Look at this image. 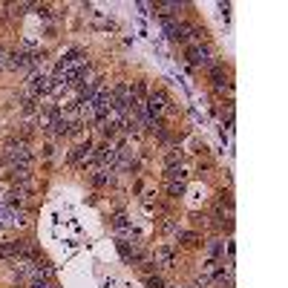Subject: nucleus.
Returning a JSON list of instances; mask_svg holds the SVG:
<instances>
[{
  "instance_id": "f257e3e1",
  "label": "nucleus",
  "mask_w": 288,
  "mask_h": 288,
  "mask_svg": "<svg viewBox=\"0 0 288 288\" xmlns=\"http://www.w3.org/2000/svg\"><path fill=\"white\" fill-rule=\"evenodd\" d=\"M6 159L15 164V167H29L32 161V150L26 147V141H9L6 144Z\"/></svg>"
},
{
  "instance_id": "f03ea898",
  "label": "nucleus",
  "mask_w": 288,
  "mask_h": 288,
  "mask_svg": "<svg viewBox=\"0 0 288 288\" xmlns=\"http://www.w3.org/2000/svg\"><path fill=\"white\" fill-rule=\"evenodd\" d=\"M164 107H167V95H164V92H150V95L144 98V112H147L153 121H159Z\"/></svg>"
},
{
  "instance_id": "7ed1b4c3",
  "label": "nucleus",
  "mask_w": 288,
  "mask_h": 288,
  "mask_svg": "<svg viewBox=\"0 0 288 288\" xmlns=\"http://www.w3.org/2000/svg\"><path fill=\"white\" fill-rule=\"evenodd\" d=\"M184 58H187L193 66H208L210 64V49L205 46V43H190L187 52H184Z\"/></svg>"
},
{
  "instance_id": "20e7f679",
  "label": "nucleus",
  "mask_w": 288,
  "mask_h": 288,
  "mask_svg": "<svg viewBox=\"0 0 288 288\" xmlns=\"http://www.w3.org/2000/svg\"><path fill=\"white\" fill-rule=\"evenodd\" d=\"M112 228H115V233H118V239H127L130 242V239H136V236H138V231L127 222V216H124V213H118L115 219H112Z\"/></svg>"
},
{
  "instance_id": "39448f33",
  "label": "nucleus",
  "mask_w": 288,
  "mask_h": 288,
  "mask_svg": "<svg viewBox=\"0 0 288 288\" xmlns=\"http://www.w3.org/2000/svg\"><path fill=\"white\" fill-rule=\"evenodd\" d=\"M0 254L6 256V259H23V254H26V242H23V239L3 242V248H0Z\"/></svg>"
},
{
  "instance_id": "423d86ee",
  "label": "nucleus",
  "mask_w": 288,
  "mask_h": 288,
  "mask_svg": "<svg viewBox=\"0 0 288 288\" xmlns=\"http://www.w3.org/2000/svg\"><path fill=\"white\" fill-rule=\"evenodd\" d=\"M0 225H23V213L0 202Z\"/></svg>"
},
{
  "instance_id": "0eeeda50",
  "label": "nucleus",
  "mask_w": 288,
  "mask_h": 288,
  "mask_svg": "<svg viewBox=\"0 0 288 288\" xmlns=\"http://www.w3.org/2000/svg\"><path fill=\"white\" fill-rule=\"evenodd\" d=\"M29 89H32V95H43V92H52V78H46V75H35L32 84H29Z\"/></svg>"
},
{
  "instance_id": "6e6552de",
  "label": "nucleus",
  "mask_w": 288,
  "mask_h": 288,
  "mask_svg": "<svg viewBox=\"0 0 288 288\" xmlns=\"http://www.w3.org/2000/svg\"><path fill=\"white\" fill-rule=\"evenodd\" d=\"M26 196H29V190H26V187H15V190L6 196V202H3V205H9V208H20V205H26Z\"/></svg>"
},
{
  "instance_id": "1a4fd4ad",
  "label": "nucleus",
  "mask_w": 288,
  "mask_h": 288,
  "mask_svg": "<svg viewBox=\"0 0 288 288\" xmlns=\"http://www.w3.org/2000/svg\"><path fill=\"white\" fill-rule=\"evenodd\" d=\"M173 262H176V254H173V248H159L156 251V265H161V268H173Z\"/></svg>"
},
{
  "instance_id": "9d476101",
  "label": "nucleus",
  "mask_w": 288,
  "mask_h": 288,
  "mask_svg": "<svg viewBox=\"0 0 288 288\" xmlns=\"http://www.w3.org/2000/svg\"><path fill=\"white\" fill-rule=\"evenodd\" d=\"M182 159H184V153L179 150V147H173V150L164 153V167H179V164H182Z\"/></svg>"
},
{
  "instance_id": "9b49d317",
  "label": "nucleus",
  "mask_w": 288,
  "mask_h": 288,
  "mask_svg": "<svg viewBox=\"0 0 288 288\" xmlns=\"http://www.w3.org/2000/svg\"><path fill=\"white\" fill-rule=\"evenodd\" d=\"M167 182H179V184H184V179H187V173H184V167L179 164V167H167Z\"/></svg>"
},
{
  "instance_id": "f8f14e48",
  "label": "nucleus",
  "mask_w": 288,
  "mask_h": 288,
  "mask_svg": "<svg viewBox=\"0 0 288 288\" xmlns=\"http://www.w3.org/2000/svg\"><path fill=\"white\" fill-rule=\"evenodd\" d=\"M210 78H213V84H216V87H222V84H225V78H228L225 66H222V64H213V66H210Z\"/></svg>"
},
{
  "instance_id": "ddd939ff",
  "label": "nucleus",
  "mask_w": 288,
  "mask_h": 288,
  "mask_svg": "<svg viewBox=\"0 0 288 288\" xmlns=\"http://www.w3.org/2000/svg\"><path fill=\"white\" fill-rule=\"evenodd\" d=\"M9 179H12V182H20V184H26V182H29V167H12V173H9Z\"/></svg>"
},
{
  "instance_id": "4468645a",
  "label": "nucleus",
  "mask_w": 288,
  "mask_h": 288,
  "mask_svg": "<svg viewBox=\"0 0 288 288\" xmlns=\"http://www.w3.org/2000/svg\"><path fill=\"white\" fill-rule=\"evenodd\" d=\"M179 242L187 245V248H193V245H199V236H196L193 231H179Z\"/></svg>"
},
{
  "instance_id": "2eb2a0df",
  "label": "nucleus",
  "mask_w": 288,
  "mask_h": 288,
  "mask_svg": "<svg viewBox=\"0 0 288 288\" xmlns=\"http://www.w3.org/2000/svg\"><path fill=\"white\" fill-rule=\"evenodd\" d=\"M92 150V147H89V141L87 144H78V147H75V150H72V156H69V161H75V164H78L81 159H84V156H87V153Z\"/></svg>"
},
{
  "instance_id": "dca6fc26",
  "label": "nucleus",
  "mask_w": 288,
  "mask_h": 288,
  "mask_svg": "<svg viewBox=\"0 0 288 288\" xmlns=\"http://www.w3.org/2000/svg\"><path fill=\"white\" fill-rule=\"evenodd\" d=\"M92 182H95V184H110V182H112V170H104V167H101L95 176H92Z\"/></svg>"
},
{
  "instance_id": "f3484780",
  "label": "nucleus",
  "mask_w": 288,
  "mask_h": 288,
  "mask_svg": "<svg viewBox=\"0 0 288 288\" xmlns=\"http://www.w3.org/2000/svg\"><path fill=\"white\" fill-rule=\"evenodd\" d=\"M208 251H210L213 256H222V251H225V242H222V239H210V242H208Z\"/></svg>"
},
{
  "instance_id": "a211bd4d",
  "label": "nucleus",
  "mask_w": 288,
  "mask_h": 288,
  "mask_svg": "<svg viewBox=\"0 0 288 288\" xmlns=\"http://www.w3.org/2000/svg\"><path fill=\"white\" fill-rule=\"evenodd\" d=\"M167 193H170V196H182V193H184V184H179V182H167Z\"/></svg>"
},
{
  "instance_id": "6ab92c4d",
  "label": "nucleus",
  "mask_w": 288,
  "mask_h": 288,
  "mask_svg": "<svg viewBox=\"0 0 288 288\" xmlns=\"http://www.w3.org/2000/svg\"><path fill=\"white\" fill-rule=\"evenodd\" d=\"M147 288H164V280H161V277H147Z\"/></svg>"
},
{
  "instance_id": "aec40b11",
  "label": "nucleus",
  "mask_w": 288,
  "mask_h": 288,
  "mask_svg": "<svg viewBox=\"0 0 288 288\" xmlns=\"http://www.w3.org/2000/svg\"><path fill=\"white\" fill-rule=\"evenodd\" d=\"M32 288H55L49 280H43V277H38V280H32Z\"/></svg>"
},
{
  "instance_id": "412c9836",
  "label": "nucleus",
  "mask_w": 288,
  "mask_h": 288,
  "mask_svg": "<svg viewBox=\"0 0 288 288\" xmlns=\"http://www.w3.org/2000/svg\"><path fill=\"white\" fill-rule=\"evenodd\" d=\"M3 66H6V49L0 46V69H3Z\"/></svg>"
},
{
  "instance_id": "4be33fe9",
  "label": "nucleus",
  "mask_w": 288,
  "mask_h": 288,
  "mask_svg": "<svg viewBox=\"0 0 288 288\" xmlns=\"http://www.w3.org/2000/svg\"><path fill=\"white\" fill-rule=\"evenodd\" d=\"M187 288H199V285H187Z\"/></svg>"
}]
</instances>
